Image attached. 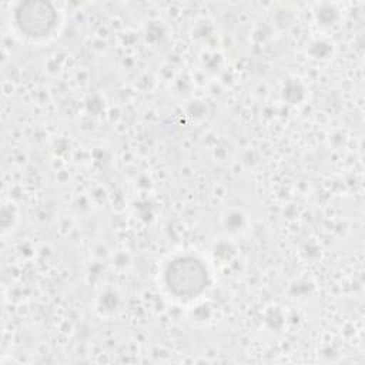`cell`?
Wrapping results in <instances>:
<instances>
[{
    "mask_svg": "<svg viewBox=\"0 0 365 365\" xmlns=\"http://www.w3.org/2000/svg\"><path fill=\"white\" fill-rule=\"evenodd\" d=\"M167 282L175 294L192 297L205 287L207 272L197 259L180 258L168 267Z\"/></svg>",
    "mask_w": 365,
    "mask_h": 365,
    "instance_id": "1",
    "label": "cell"
},
{
    "mask_svg": "<svg viewBox=\"0 0 365 365\" xmlns=\"http://www.w3.org/2000/svg\"><path fill=\"white\" fill-rule=\"evenodd\" d=\"M20 29L29 34L40 36L47 33L54 23V10L44 1H26L16 13Z\"/></svg>",
    "mask_w": 365,
    "mask_h": 365,
    "instance_id": "2",
    "label": "cell"
}]
</instances>
